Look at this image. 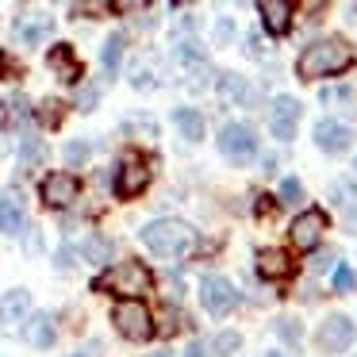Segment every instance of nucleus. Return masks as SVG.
Instances as JSON below:
<instances>
[{
    "instance_id": "obj_30",
    "label": "nucleus",
    "mask_w": 357,
    "mask_h": 357,
    "mask_svg": "<svg viewBox=\"0 0 357 357\" xmlns=\"http://www.w3.org/2000/svg\"><path fill=\"white\" fill-rule=\"evenodd\" d=\"M66 162L70 165H85L89 162V142H66Z\"/></svg>"
},
{
    "instance_id": "obj_14",
    "label": "nucleus",
    "mask_w": 357,
    "mask_h": 357,
    "mask_svg": "<svg viewBox=\"0 0 357 357\" xmlns=\"http://www.w3.org/2000/svg\"><path fill=\"white\" fill-rule=\"evenodd\" d=\"M27 315H31V292H27V288H12V292L0 300V323L20 326Z\"/></svg>"
},
{
    "instance_id": "obj_41",
    "label": "nucleus",
    "mask_w": 357,
    "mask_h": 357,
    "mask_svg": "<svg viewBox=\"0 0 357 357\" xmlns=\"http://www.w3.org/2000/svg\"><path fill=\"white\" fill-rule=\"evenodd\" d=\"M150 357H169V354H150Z\"/></svg>"
},
{
    "instance_id": "obj_9",
    "label": "nucleus",
    "mask_w": 357,
    "mask_h": 357,
    "mask_svg": "<svg viewBox=\"0 0 357 357\" xmlns=\"http://www.w3.org/2000/svg\"><path fill=\"white\" fill-rule=\"evenodd\" d=\"M146 185H150L146 162H142L139 154H127L123 162H119V173H116V192L123 196V200H131V196H139Z\"/></svg>"
},
{
    "instance_id": "obj_15",
    "label": "nucleus",
    "mask_w": 357,
    "mask_h": 357,
    "mask_svg": "<svg viewBox=\"0 0 357 357\" xmlns=\"http://www.w3.org/2000/svg\"><path fill=\"white\" fill-rule=\"evenodd\" d=\"M24 338H27V346H35V349H50V346H54V338H58L54 315H47V311L31 315V319H27V326H24Z\"/></svg>"
},
{
    "instance_id": "obj_33",
    "label": "nucleus",
    "mask_w": 357,
    "mask_h": 357,
    "mask_svg": "<svg viewBox=\"0 0 357 357\" xmlns=\"http://www.w3.org/2000/svg\"><path fill=\"white\" fill-rule=\"evenodd\" d=\"M77 108H81V112H93V108H96V89H93V85H85V89L77 93Z\"/></svg>"
},
{
    "instance_id": "obj_21",
    "label": "nucleus",
    "mask_w": 357,
    "mask_h": 357,
    "mask_svg": "<svg viewBox=\"0 0 357 357\" xmlns=\"http://www.w3.org/2000/svg\"><path fill=\"white\" fill-rule=\"evenodd\" d=\"M173 123L181 127V135H185L188 142H200L204 139V116L196 108H177V112H173Z\"/></svg>"
},
{
    "instance_id": "obj_19",
    "label": "nucleus",
    "mask_w": 357,
    "mask_h": 357,
    "mask_svg": "<svg viewBox=\"0 0 357 357\" xmlns=\"http://www.w3.org/2000/svg\"><path fill=\"white\" fill-rule=\"evenodd\" d=\"M47 62H50V70H54L62 81H77L81 77V66H77V58H73L70 47H50Z\"/></svg>"
},
{
    "instance_id": "obj_42",
    "label": "nucleus",
    "mask_w": 357,
    "mask_h": 357,
    "mask_svg": "<svg viewBox=\"0 0 357 357\" xmlns=\"http://www.w3.org/2000/svg\"><path fill=\"white\" fill-rule=\"evenodd\" d=\"M73 357H85V354H73Z\"/></svg>"
},
{
    "instance_id": "obj_3",
    "label": "nucleus",
    "mask_w": 357,
    "mask_h": 357,
    "mask_svg": "<svg viewBox=\"0 0 357 357\" xmlns=\"http://www.w3.org/2000/svg\"><path fill=\"white\" fill-rule=\"evenodd\" d=\"M150 284H154V277H150V269L142 261L112 265V269L96 280V288H104V292H112V296H123V300H139V296H146Z\"/></svg>"
},
{
    "instance_id": "obj_25",
    "label": "nucleus",
    "mask_w": 357,
    "mask_h": 357,
    "mask_svg": "<svg viewBox=\"0 0 357 357\" xmlns=\"http://www.w3.org/2000/svg\"><path fill=\"white\" fill-rule=\"evenodd\" d=\"M43 158H47V146H43L35 135H24V142H20V162H24V165H39Z\"/></svg>"
},
{
    "instance_id": "obj_16",
    "label": "nucleus",
    "mask_w": 357,
    "mask_h": 357,
    "mask_svg": "<svg viewBox=\"0 0 357 357\" xmlns=\"http://www.w3.org/2000/svg\"><path fill=\"white\" fill-rule=\"evenodd\" d=\"M0 231H4V234H20V231H24V196H20L16 188L0 196Z\"/></svg>"
},
{
    "instance_id": "obj_37",
    "label": "nucleus",
    "mask_w": 357,
    "mask_h": 357,
    "mask_svg": "<svg viewBox=\"0 0 357 357\" xmlns=\"http://www.w3.org/2000/svg\"><path fill=\"white\" fill-rule=\"evenodd\" d=\"M185 357H204V342H192V346L185 349Z\"/></svg>"
},
{
    "instance_id": "obj_38",
    "label": "nucleus",
    "mask_w": 357,
    "mask_h": 357,
    "mask_svg": "<svg viewBox=\"0 0 357 357\" xmlns=\"http://www.w3.org/2000/svg\"><path fill=\"white\" fill-rule=\"evenodd\" d=\"M70 261H73V254H70V250H62V254H58V269H70Z\"/></svg>"
},
{
    "instance_id": "obj_18",
    "label": "nucleus",
    "mask_w": 357,
    "mask_h": 357,
    "mask_svg": "<svg viewBox=\"0 0 357 357\" xmlns=\"http://www.w3.org/2000/svg\"><path fill=\"white\" fill-rule=\"evenodd\" d=\"M50 31H54V20L50 16H27V20L16 24V35H20L24 47H39V43H47Z\"/></svg>"
},
{
    "instance_id": "obj_2",
    "label": "nucleus",
    "mask_w": 357,
    "mask_h": 357,
    "mask_svg": "<svg viewBox=\"0 0 357 357\" xmlns=\"http://www.w3.org/2000/svg\"><path fill=\"white\" fill-rule=\"evenodd\" d=\"M142 242H146L150 254L165 257V261H181L196 250V231L181 219H154V223L142 227Z\"/></svg>"
},
{
    "instance_id": "obj_20",
    "label": "nucleus",
    "mask_w": 357,
    "mask_h": 357,
    "mask_svg": "<svg viewBox=\"0 0 357 357\" xmlns=\"http://www.w3.org/2000/svg\"><path fill=\"white\" fill-rule=\"evenodd\" d=\"M219 96H223V100H231V104H250V100H254L250 81L238 77V73H223V77H219Z\"/></svg>"
},
{
    "instance_id": "obj_23",
    "label": "nucleus",
    "mask_w": 357,
    "mask_h": 357,
    "mask_svg": "<svg viewBox=\"0 0 357 357\" xmlns=\"http://www.w3.org/2000/svg\"><path fill=\"white\" fill-rule=\"evenodd\" d=\"M211 349H215V357H234V354L242 349V334H238V331H223V334H215Z\"/></svg>"
},
{
    "instance_id": "obj_17",
    "label": "nucleus",
    "mask_w": 357,
    "mask_h": 357,
    "mask_svg": "<svg viewBox=\"0 0 357 357\" xmlns=\"http://www.w3.org/2000/svg\"><path fill=\"white\" fill-rule=\"evenodd\" d=\"M257 273H261L265 280H284L288 273H292L288 250H261V254H257Z\"/></svg>"
},
{
    "instance_id": "obj_27",
    "label": "nucleus",
    "mask_w": 357,
    "mask_h": 357,
    "mask_svg": "<svg viewBox=\"0 0 357 357\" xmlns=\"http://www.w3.org/2000/svg\"><path fill=\"white\" fill-rule=\"evenodd\" d=\"M303 200V185L296 177H284L280 181V204H300Z\"/></svg>"
},
{
    "instance_id": "obj_29",
    "label": "nucleus",
    "mask_w": 357,
    "mask_h": 357,
    "mask_svg": "<svg viewBox=\"0 0 357 357\" xmlns=\"http://www.w3.org/2000/svg\"><path fill=\"white\" fill-rule=\"evenodd\" d=\"M177 58H181V62H188V66H204V50L200 47H196V43H177Z\"/></svg>"
},
{
    "instance_id": "obj_7",
    "label": "nucleus",
    "mask_w": 357,
    "mask_h": 357,
    "mask_svg": "<svg viewBox=\"0 0 357 357\" xmlns=\"http://www.w3.org/2000/svg\"><path fill=\"white\" fill-rule=\"evenodd\" d=\"M354 338H357V326H354L349 315H331L323 326H319V334H315V342H319L323 354H342V349L354 346Z\"/></svg>"
},
{
    "instance_id": "obj_1",
    "label": "nucleus",
    "mask_w": 357,
    "mask_h": 357,
    "mask_svg": "<svg viewBox=\"0 0 357 357\" xmlns=\"http://www.w3.org/2000/svg\"><path fill=\"white\" fill-rule=\"evenodd\" d=\"M349 66H354V50H349V43L319 39V43H311V47L300 54L296 73H300L303 81H323V77H334V73H346Z\"/></svg>"
},
{
    "instance_id": "obj_6",
    "label": "nucleus",
    "mask_w": 357,
    "mask_h": 357,
    "mask_svg": "<svg viewBox=\"0 0 357 357\" xmlns=\"http://www.w3.org/2000/svg\"><path fill=\"white\" fill-rule=\"evenodd\" d=\"M323 234H326V215L319 208L300 211V215L292 219V227H288V242H292L296 250H315L319 242H323Z\"/></svg>"
},
{
    "instance_id": "obj_34",
    "label": "nucleus",
    "mask_w": 357,
    "mask_h": 357,
    "mask_svg": "<svg viewBox=\"0 0 357 357\" xmlns=\"http://www.w3.org/2000/svg\"><path fill=\"white\" fill-rule=\"evenodd\" d=\"M234 39V20H219L215 24V43H231Z\"/></svg>"
},
{
    "instance_id": "obj_39",
    "label": "nucleus",
    "mask_w": 357,
    "mask_h": 357,
    "mask_svg": "<svg viewBox=\"0 0 357 357\" xmlns=\"http://www.w3.org/2000/svg\"><path fill=\"white\" fill-rule=\"evenodd\" d=\"M273 208H277V204H273L269 196H261V200H257V211H261V215H265V211H273Z\"/></svg>"
},
{
    "instance_id": "obj_22",
    "label": "nucleus",
    "mask_w": 357,
    "mask_h": 357,
    "mask_svg": "<svg viewBox=\"0 0 357 357\" xmlns=\"http://www.w3.org/2000/svg\"><path fill=\"white\" fill-rule=\"evenodd\" d=\"M81 254H85L93 265H108V261H112V242H108V238H100V234H93V238H85Z\"/></svg>"
},
{
    "instance_id": "obj_5",
    "label": "nucleus",
    "mask_w": 357,
    "mask_h": 357,
    "mask_svg": "<svg viewBox=\"0 0 357 357\" xmlns=\"http://www.w3.org/2000/svg\"><path fill=\"white\" fill-rule=\"evenodd\" d=\"M219 154L231 158V162H250L257 154V135L246 123H223L219 131Z\"/></svg>"
},
{
    "instance_id": "obj_40",
    "label": "nucleus",
    "mask_w": 357,
    "mask_h": 357,
    "mask_svg": "<svg viewBox=\"0 0 357 357\" xmlns=\"http://www.w3.org/2000/svg\"><path fill=\"white\" fill-rule=\"evenodd\" d=\"M250 54H261V35H250Z\"/></svg>"
},
{
    "instance_id": "obj_12",
    "label": "nucleus",
    "mask_w": 357,
    "mask_h": 357,
    "mask_svg": "<svg viewBox=\"0 0 357 357\" xmlns=\"http://www.w3.org/2000/svg\"><path fill=\"white\" fill-rule=\"evenodd\" d=\"M257 12H261V27L269 35H288V27H292V0H261L257 4Z\"/></svg>"
},
{
    "instance_id": "obj_8",
    "label": "nucleus",
    "mask_w": 357,
    "mask_h": 357,
    "mask_svg": "<svg viewBox=\"0 0 357 357\" xmlns=\"http://www.w3.org/2000/svg\"><path fill=\"white\" fill-rule=\"evenodd\" d=\"M200 300H204V307H208L215 319H223V315L234 311L238 292H234V284L227 277H204L200 280Z\"/></svg>"
},
{
    "instance_id": "obj_26",
    "label": "nucleus",
    "mask_w": 357,
    "mask_h": 357,
    "mask_svg": "<svg viewBox=\"0 0 357 357\" xmlns=\"http://www.w3.org/2000/svg\"><path fill=\"white\" fill-rule=\"evenodd\" d=\"M334 288H338V292H357V273L349 269V265H338V269H334Z\"/></svg>"
},
{
    "instance_id": "obj_24",
    "label": "nucleus",
    "mask_w": 357,
    "mask_h": 357,
    "mask_svg": "<svg viewBox=\"0 0 357 357\" xmlns=\"http://www.w3.org/2000/svg\"><path fill=\"white\" fill-rule=\"evenodd\" d=\"M123 47H127V39H123V35H112V39L108 43H104V70H108V73H116L119 70V58H123Z\"/></svg>"
},
{
    "instance_id": "obj_32",
    "label": "nucleus",
    "mask_w": 357,
    "mask_h": 357,
    "mask_svg": "<svg viewBox=\"0 0 357 357\" xmlns=\"http://www.w3.org/2000/svg\"><path fill=\"white\" fill-rule=\"evenodd\" d=\"M108 4L119 12V16H131V12H142V8H146L150 0H108Z\"/></svg>"
},
{
    "instance_id": "obj_13",
    "label": "nucleus",
    "mask_w": 357,
    "mask_h": 357,
    "mask_svg": "<svg viewBox=\"0 0 357 357\" xmlns=\"http://www.w3.org/2000/svg\"><path fill=\"white\" fill-rule=\"evenodd\" d=\"M349 142H354V131L334 123V119H323V123L315 127V146L326 150V154H346Z\"/></svg>"
},
{
    "instance_id": "obj_4",
    "label": "nucleus",
    "mask_w": 357,
    "mask_h": 357,
    "mask_svg": "<svg viewBox=\"0 0 357 357\" xmlns=\"http://www.w3.org/2000/svg\"><path fill=\"white\" fill-rule=\"evenodd\" d=\"M112 323H116V331L123 334L127 342H146L150 334H154V315L146 311L142 300H119L116 307H112Z\"/></svg>"
},
{
    "instance_id": "obj_10",
    "label": "nucleus",
    "mask_w": 357,
    "mask_h": 357,
    "mask_svg": "<svg viewBox=\"0 0 357 357\" xmlns=\"http://www.w3.org/2000/svg\"><path fill=\"white\" fill-rule=\"evenodd\" d=\"M296 123H300V100H296V96H277V100H273V112H269V131L277 135L280 142H292Z\"/></svg>"
},
{
    "instance_id": "obj_28",
    "label": "nucleus",
    "mask_w": 357,
    "mask_h": 357,
    "mask_svg": "<svg viewBox=\"0 0 357 357\" xmlns=\"http://www.w3.org/2000/svg\"><path fill=\"white\" fill-rule=\"evenodd\" d=\"M277 334L288 342V346H300V338H303V331H300V323H296V319H280V323H277Z\"/></svg>"
},
{
    "instance_id": "obj_36",
    "label": "nucleus",
    "mask_w": 357,
    "mask_h": 357,
    "mask_svg": "<svg viewBox=\"0 0 357 357\" xmlns=\"http://www.w3.org/2000/svg\"><path fill=\"white\" fill-rule=\"evenodd\" d=\"M108 0H81V8H89V12H100Z\"/></svg>"
},
{
    "instance_id": "obj_35",
    "label": "nucleus",
    "mask_w": 357,
    "mask_h": 357,
    "mask_svg": "<svg viewBox=\"0 0 357 357\" xmlns=\"http://www.w3.org/2000/svg\"><path fill=\"white\" fill-rule=\"evenodd\" d=\"M131 85H135V89H150V85H154V77H150L146 70H139V73L131 77Z\"/></svg>"
},
{
    "instance_id": "obj_31",
    "label": "nucleus",
    "mask_w": 357,
    "mask_h": 357,
    "mask_svg": "<svg viewBox=\"0 0 357 357\" xmlns=\"http://www.w3.org/2000/svg\"><path fill=\"white\" fill-rule=\"evenodd\" d=\"M39 119H43L47 127H58V123H62V104H58V100H47V104H43V112H39Z\"/></svg>"
},
{
    "instance_id": "obj_11",
    "label": "nucleus",
    "mask_w": 357,
    "mask_h": 357,
    "mask_svg": "<svg viewBox=\"0 0 357 357\" xmlns=\"http://www.w3.org/2000/svg\"><path fill=\"white\" fill-rule=\"evenodd\" d=\"M81 185L73 173H50L47 181H43V204L47 208H70L73 200H77Z\"/></svg>"
}]
</instances>
